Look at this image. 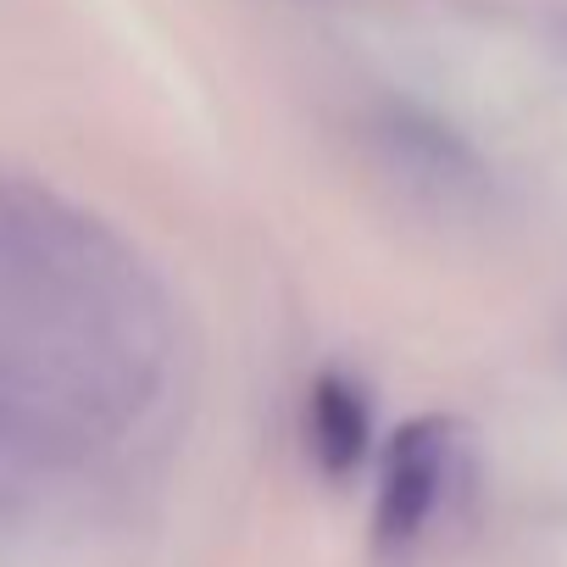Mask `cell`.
Masks as SVG:
<instances>
[{
  "label": "cell",
  "mask_w": 567,
  "mask_h": 567,
  "mask_svg": "<svg viewBox=\"0 0 567 567\" xmlns=\"http://www.w3.org/2000/svg\"><path fill=\"white\" fill-rule=\"evenodd\" d=\"M445 462H451V423L445 417H417L390 440L384 456V484H379V545H412L423 523L440 506L445 489Z\"/></svg>",
  "instance_id": "obj_1"
},
{
  "label": "cell",
  "mask_w": 567,
  "mask_h": 567,
  "mask_svg": "<svg viewBox=\"0 0 567 567\" xmlns=\"http://www.w3.org/2000/svg\"><path fill=\"white\" fill-rule=\"evenodd\" d=\"M307 451L329 478H351L368 456V401L351 379L323 373L307 390Z\"/></svg>",
  "instance_id": "obj_2"
}]
</instances>
